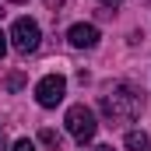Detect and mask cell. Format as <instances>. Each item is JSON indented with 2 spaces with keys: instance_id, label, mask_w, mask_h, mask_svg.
<instances>
[{
  "instance_id": "6da1fadb",
  "label": "cell",
  "mask_w": 151,
  "mask_h": 151,
  "mask_svg": "<svg viewBox=\"0 0 151 151\" xmlns=\"http://www.w3.org/2000/svg\"><path fill=\"white\" fill-rule=\"evenodd\" d=\"M141 109H144V91H137L127 81H116L102 95V113L109 119H137Z\"/></svg>"
},
{
  "instance_id": "7a4b0ae2",
  "label": "cell",
  "mask_w": 151,
  "mask_h": 151,
  "mask_svg": "<svg viewBox=\"0 0 151 151\" xmlns=\"http://www.w3.org/2000/svg\"><path fill=\"white\" fill-rule=\"evenodd\" d=\"M67 134L74 137L77 144H88L95 134H99V123H95V113L88 109V106H70L67 109Z\"/></svg>"
},
{
  "instance_id": "3957f363",
  "label": "cell",
  "mask_w": 151,
  "mask_h": 151,
  "mask_svg": "<svg viewBox=\"0 0 151 151\" xmlns=\"http://www.w3.org/2000/svg\"><path fill=\"white\" fill-rule=\"evenodd\" d=\"M11 46H14V53H21V56H28V53H35L39 49V39H42V32H39V21H32V18H18L14 25H11Z\"/></svg>"
},
{
  "instance_id": "277c9868",
  "label": "cell",
  "mask_w": 151,
  "mask_h": 151,
  "mask_svg": "<svg viewBox=\"0 0 151 151\" xmlns=\"http://www.w3.org/2000/svg\"><path fill=\"white\" fill-rule=\"evenodd\" d=\"M63 95H67V77H60V74H46L35 84V102L42 109H56L63 102Z\"/></svg>"
},
{
  "instance_id": "5b68a950",
  "label": "cell",
  "mask_w": 151,
  "mask_h": 151,
  "mask_svg": "<svg viewBox=\"0 0 151 151\" xmlns=\"http://www.w3.org/2000/svg\"><path fill=\"white\" fill-rule=\"evenodd\" d=\"M67 39H70V46H74V49H95V46H99V28L81 21V25H70Z\"/></svg>"
},
{
  "instance_id": "8992f818",
  "label": "cell",
  "mask_w": 151,
  "mask_h": 151,
  "mask_svg": "<svg viewBox=\"0 0 151 151\" xmlns=\"http://www.w3.org/2000/svg\"><path fill=\"white\" fill-rule=\"evenodd\" d=\"M127 148L130 151H151V137L144 130H127Z\"/></svg>"
},
{
  "instance_id": "52a82bcc",
  "label": "cell",
  "mask_w": 151,
  "mask_h": 151,
  "mask_svg": "<svg viewBox=\"0 0 151 151\" xmlns=\"http://www.w3.org/2000/svg\"><path fill=\"white\" fill-rule=\"evenodd\" d=\"M39 141H42V144H49L53 151H60V134H56V130H42V134H39Z\"/></svg>"
},
{
  "instance_id": "ba28073f",
  "label": "cell",
  "mask_w": 151,
  "mask_h": 151,
  "mask_svg": "<svg viewBox=\"0 0 151 151\" xmlns=\"http://www.w3.org/2000/svg\"><path fill=\"white\" fill-rule=\"evenodd\" d=\"M11 151H35V141H28V137H21V141H14Z\"/></svg>"
},
{
  "instance_id": "9c48e42d",
  "label": "cell",
  "mask_w": 151,
  "mask_h": 151,
  "mask_svg": "<svg viewBox=\"0 0 151 151\" xmlns=\"http://www.w3.org/2000/svg\"><path fill=\"white\" fill-rule=\"evenodd\" d=\"M7 88L18 91V88H21V74H11V77H7Z\"/></svg>"
},
{
  "instance_id": "30bf717a",
  "label": "cell",
  "mask_w": 151,
  "mask_h": 151,
  "mask_svg": "<svg viewBox=\"0 0 151 151\" xmlns=\"http://www.w3.org/2000/svg\"><path fill=\"white\" fill-rule=\"evenodd\" d=\"M4 53H7V35L0 32V60H4Z\"/></svg>"
},
{
  "instance_id": "8fae6325",
  "label": "cell",
  "mask_w": 151,
  "mask_h": 151,
  "mask_svg": "<svg viewBox=\"0 0 151 151\" xmlns=\"http://www.w3.org/2000/svg\"><path fill=\"white\" fill-rule=\"evenodd\" d=\"M4 148H7V141H4V130H0V151H4Z\"/></svg>"
},
{
  "instance_id": "7c38bea8",
  "label": "cell",
  "mask_w": 151,
  "mask_h": 151,
  "mask_svg": "<svg viewBox=\"0 0 151 151\" xmlns=\"http://www.w3.org/2000/svg\"><path fill=\"white\" fill-rule=\"evenodd\" d=\"M91 151H113V148H106V144H102V148H91Z\"/></svg>"
},
{
  "instance_id": "4fadbf2b",
  "label": "cell",
  "mask_w": 151,
  "mask_h": 151,
  "mask_svg": "<svg viewBox=\"0 0 151 151\" xmlns=\"http://www.w3.org/2000/svg\"><path fill=\"white\" fill-rule=\"evenodd\" d=\"M102 4H119V0H102Z\"/></svg>"
},
{
  "instance_id": "5bb4252c",
  "label": "cell",
  "mask_w": 151,
  "mask_h": 151,
  "mask_svg": "<svg viewBox=\"0 0 151 151\" xmlns=\"http://www.w3.org/2000/svg\"><path fill=\"white\" fill-rule=\"evenodd\" d=\"M11 4H25V0H11Z\"/></svg>"
},
{
  "instance_id": "9a60e30c",
  "label": "cell",
  "mask_w": 151,
  "mask_h": 151,
  "mask_svg": "<svg viewBox=\"0 0 151 151\" xmlns=\"http://www.w3.org/2000/svg\"><path fill=\"white\" fill-rule=\"evenodd\" d=\"M0 14H4V7H0Z\"/></svg>"
}]
</instances>
